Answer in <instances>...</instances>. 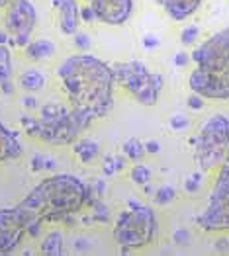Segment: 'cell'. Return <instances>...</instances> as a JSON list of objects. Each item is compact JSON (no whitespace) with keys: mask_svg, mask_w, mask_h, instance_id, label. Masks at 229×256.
I'll use <instances>...</instances> for the list:
<instances>
[{"mask_svg":"<svg viewBox=\"0 0 229 256\" xmlns=\"http://www.w3.org/2000/svg\"><path fill=\"white\" fill-rule=\"evenodd\" d=\"M73 43H75V47H77V49H81V51H88V49H90V45H92L90 38H88L86 34H79V32L75 34V42Z\"/></svg>","mask_w":229,"mask_h":256,"instance_id":"obj_28","label":"cell"},{"mask_svg":"<svg viewBox=\"0 0 229 256\" xmlns=\"http://www.w3.org/2000/svg\"><path fill=\"white\" fill-rule=\"evenodd\" d=\"M143 45H145L147 49H155V47L161 45V42H159L155 36H145V38H143Z\"/></svg>","mask_w":229,"mask_h":256,"instance_id":"obj_35","label":"cell"},{"mask_svg":"<svg viewBox=\"0 0 229 256\" xmlns=\"http://www.w3.org/2000/svg\"><path fill=\"white\" fill-rule=\"evenodd\" d=\"M188 108L190 110H202L204 108V98L194 92L192 96H188Z\"/></svg>","mask_w":229,"mask_h":256,"instance_id":"obj_31","label":"cell"},{"mask_svg":"<svg viewBox=\"0 0 229 256\" xmlns=\"http://www.w3.org/2000/svg\"><path fill=\"white\" fill-rule=\"evenodd\" d=\"M38 24L36 6L30 0H12L4 12V30L10 34V45L26 47Z\"/></svg>","mask_w":229,"mask_h":256,"instance_id":"obj_9","label":"cell"},{"mask_svg":"<svg viewBox=\"0 0 229 256\" xmlns=\"http://www.w3.org/2000/svg\"><path fill=\"white\" fill-rule=\"evenodd\" d=\"M190 61L196 63L188 84L208 100H229V28L198 45Z\"/></svg>","mask_w":229,"mask_h":256,"instance_id":"obj_3","label":"cell"},{"mask_svg":"<svg viewBox=\"0 0 229 256\" xmlns=\"http://www.w3.org/2000/svg\"><path fill=\"white\" fill-rule=\"evenodd\" d=\"M79 14H81V20L83 22L96 20V14H94V10L90 8V4H86V6H83V8H79Z\"/></svg>","mask_w":229,"mask_h":256,"instance_id":"obj_32","label":"cell"},{"mask_svg":"<svg viewBox=\"0 0 229 256\" xmlns=\"http://www.w3.org/2000/svg\"><path fill=\"white\" fill-rule=\"evenodd\" d=\"M198 36H200V28L198 26H188L180 34V42H182V45H194L198 42Z\"/></svg>","mask_w":229,"mask_h":256,"instance_id":"obj_25","label":"cell"},{"mask_svg":"<svg viewBox=\"0 0 229 256\" xmlns=\"http://www.w3.org/2000/svg\"><path fill=\"white\" fill-rule=\"evenodd\" d=\"M63 244H65L63 233L57 231V229H53V231H49V233L42 238L40 252L45 256H59V254H63Z\"/></svg>","mask_w":229,"mask_h":256,"instance_id":"obj_18","label":"cell"},{"mask_svg":"<svg viewBox=\"0 0 229 256\" xmlns=\"http://www.w3.org/2000/svg\"><path fill=\"white\" fill-rule=\"evenodd\" d=\"M69 108L59 104V102H47L40 108V118H45V120H53V118H59L63 114H67Z\"/></svg>","mask_w":229,"mask_h":256,"instance_id":"obj_22","label":"cell"},{"mask_svg":"<svg viewBox=\"0 0 229 256\" xmlns=\"http://www.w3.org/2000/svg\"><path fill=\"white\" fill-rule=\"evenodd\" d=\"M204 231H229V162L219 166L215 186L209 194L208 208L196 219Z\"/></svg>","mask_w":229,"mask_h":256,"instance_id":"obj_8","label":"cell"},{"mask_svg":"<svg viewBox=\"0 0 229 256\" xmlns=\"http://www.w3.org/2000/svg\"><path fill=\"white\" fill-rule=\"evenodd\" d=\"M0 92L4 96L14 94V82H12V55L6 45H0Z\"/></svg>","mask_w":229,"mask_h":256,"instance_id":"obj_15","label":"cell"},{"mask_svg":"<svg viewBox=\"0 0 229 256\" xmlns=\"http://www.w3.org/2000/svg\"><path fill=\"white\" fill-rule=\"evenodd\" d=\"M102 172L106 176H112L116 174V168H114V154H106L104 160H102Z\"/></svg>","mask_w":229,"mask_h":256,"instance_id":"obj_30","label":"cell"},{"mask_svg":"<svg viewBox=\"0 0 229 256\" xmlns=\"http://www.w3.org/2000/svg\"><path fill=\"white\" fill-rule=\"evenodd\" d=\"M155 235H157V217L141 204L131 206L127 212L118 217L114 225V238L124 252L151 244Z\"/></svg>","mask_w":229,"mask_h":256,"instance_id":"obj_6","label":"cell"},{"mask_svg":"<svg viewBox=\"0 0 229 256\" xmlns=\"http://www.w3.org/2000/svg\"><path fill=\"white\" fill-rule=\"evenodd\" d=\"M116 82L129 92L141 106H155L163 90L165 78L157 72H151L141 61L116 63L112 66Z\"/></svg>","mask_w":229,"mask_h":256,"instance_id":"obj_7","label":"cell"},{"mask_svg":"<svg viewBox=\"0 0 229 256\" xmlns=\"http://www.w3.org/2000/svg\"><path fill=\"white\" fill-rule=\"evenodd\" d=\"M125 160H127V156H118V154H114V168L116 172H122L125 168Z\"/></svg>","mask_w":229,"mask_h":256,"instance_id":"obj_34","label":"cell"},{"mask_svg":"<svg viewBox=\"0 0 229 256\" xmlns=\"http://www.w3.org/2000/svg\"><path fill=\"white\" fill-rule=\"evenodd\" d=\"M8 43H10V34L4 28H0V45H8Z\"/></svg>","mask_w":229,"mask_h":256,"instance_id":"obj_40","label":"cell"},{"mask_svg":"<svg viewBox=\"0 0 229 256\" xmlns=\"http://www.w3.org/2000/svg\"><path fill=\"white\" fill-rule=\"evenodd\" d=\"M215 248H217L219 252H229V238H221V240H217Z\"/></svg>","mask_w":229,"mask_h":256,"instance_id":"obj_38","label":"cell"},{"mask_svg":"<svg viewBox=\"0 0 229 256\" xmlns=\"http://www.w3.org/2000/svg\"><path fill=\"white\" fill-rule=\"evenodd\" d=\"M192 143L196 147V162L202 172L223 166L229 162V120L221 114L208 118Z\"/></svg>","mask_w":229,"mask_h":256,"instance_id":"obj_5","label":"cell"},{"mask_svg":"<svg viewBox=\"0 0 229 256\" xmlns=\"http://www.w3.org/2000/svg\"><path fill=\"white\" fill-rule=\"evenodd\" d=\"M174 198H176V192H174L172 186H161L153 194V200H155L157 206H167L170 202H174Z\"/></svg>","mask_w":229,"mask_h":256,"instance_id":"obj_23","label":"cell"},{"mask_svg":"<svg viewBox=\"0 0 229 256\" xmlns=\"http://www.w3.org/2000/svg\"><path fill=\"white\" fill-rule=\"evenodd\" d=\"M168 126H170V129H174V131H184V129L190 128V118L184 116V114H176V116H172L168 120Z\"/></svg>","mask_w":229,"mask_h":256,"instance_id":"obj_26","label":"cell"},{"mask_svg":"<svg viewBox=\"0 0 229 256\" xmlns=\"http://www.w3.org/2000/svg\"><path fill=\"white\" fill-rule=\"evenodd\" d=\"M88 246H90V244H88L86 238H77V240H75V248H77V250H88Z\"/></svg>","mask_w":229,"mask_h":256,"instance_id":"obj_39","label":"cell"},{"mask_svg":"<svg viewBox=\"0 0 229 256\" xmlns=\"http://www.w3.org/2000/svg\"><path fill=\"white\" fill-rule=\"evenodd\" d=\"M161 150V145L157 143V141H149V143H145V152H149V154H157Z\"/></svg>","mask_w":229,"mask_h":256,"instance_id":"obj_36","label":"cell"},{"mask_svg":"<svg viewBox=\"0 0 229 256\" xmlns=\"http://www.w3.org/2000/svg\"><path fill=\"white\" fill-rule=\"evenodd\" d=\"M38 104H40V102H38L34 96H26V98L22 100V106L26 108V110H38V108H40Z\"/></svg>","mask_w":229,"mask_h":256,"instance_id":"obj_33","label":"cell"},{"mask_svg":"<svg viewBox=\"0 0 229 256\" xmlns=\"http://www.w3.org/2000/svg\"><path fill=\"white\" fill-rule=\"evenodd\" d=\"M10 2H12V0H0V8H6Z\"/></svg>","mask_w":229,"mask_h":256,"instance_id":"obj_41","label":"cell"},{"mask_svg":"<svg viewBox=\"0 0 229 256\" xmlns=\"http://www.w3.org/2000/svg\"><path fill=\"white\" fill-rule=\"evenodd\" d=\"M165 10L167 14L176 22H182L190 18L192 14L198 12L202 0H157Z\"/></svg>","mask_w":229,"mask_h":256,"instance_id":"obj_14","label":"cell"},{"mask_svg":"<svg viewBox=\"0 0 229 256\" xmlns=\"http://www.w3.org/2000/svg\"><path fill=\"white\" fill-rule=\"evenodd\" d=\"M188 61H190V57H188L186 53H178V55L174 57V64H176V66H184V64H188Z\"/></svg>","mask_w":229,"mask_h":256,"instance_id":"obj_37","label":"cell"},{"mask_svg":"<svg viewBox=\"0 0 229 256\" xmlns=\"http://www.w3.org/2000/svg\"><path fill=\"white\" fill-rule=\"evenodd\" d=\"M57 166V160L53 156H47L42 152H36L30 158V170L32 172H42V170H53Z\"/></svg>","mask_w":229,"mask_h":256,"instance_id":"obj_21","label":"cell"},{"mask_svg":"<svg viewBox=\"0 0 229 256\" xmlns=\"http://www.w3.org/2000/svg\"><path fill=\"white\" fill-rule=\"evenodd\" d=\"M79 4L77 0H61L57 10H59V30L63 36H75L79 32V22H81V14H79Z\"/></svg>","mask_w":229,"mask_h":256,"instance_id":"obj_12","label":"cell"},{"mask_svg":"<svg viewBox=\"0 0 229 256\" xmlns=\"http://www.w3.org/2000/svg\"><path fill=\"white\" fill-rule=\"evenodd\" d=\"M90 8L96 14V20L108 26H122L129 20L133 2L131 0H90Z\"/></svg>","mask_w":229,"mask_h":256,"instance_id":"obj_11","label":"cell"},{"mask_svg":"<svg viewBox=\"0 0 229 256\" xmlns=\"http://www.w3.org/2000/svg\"><path fill=\"white\" fill-rule=\"evenodd\" d=\"M92 184H84L73 174H53L42 180L20 204L30 221L40 219L43 223L75 225V215L94 200Z\"/></svg>","mask_w":229,"mask_h":256,"instance_id":"obj_2","label":"cell"},{"mask_svg":"<svg viewBox=\"0 0 229 256\" xmlns=\"http://www.w3.org/2000/svg\"><path fill=\"white\" fill-rule=\"evenodd\" d=\"M20 124L28 137L38 139L51 147L73 145V141H77L79 135L90 126V122L73 108H69L67 114L53 118V120L24 116L20 118Z\"/></svg>","mask_w":229,"mask_h":256,"instance_id":"obj_4","label":"cell"},{"mask_svg":"<svg viewBox=\"0 0 229 256\" xmlns=\"http://www.w3.org/2000/svg\"><path fill=\"white\" fill-rule=\"evenodd\" d=\"M59 2H61V0H51V4H53V8H57V6H59Z\"/></svg>","mask_w":229,"mask_h":256,"instance_id":"obj_42","label":"cell"},{"mask_svg":"<svg viewBox=\"0 0 229 256\" xmlns=\"http://www.w3.org/2000/svg\"><path fill=\"white\" fill-rule=\"evenodd\" d=\"M24 51H26V57L30 61H45V59L55 55L57 47H55V43L49 42V40H36V42L28 43L24 47Z\"/></svg>","mask_w":229,"mask_h":256,"instance_id":"obj_16","label":"cell"},{"mask_svg":"<svg viewBox=\"0 0 229 256\" xmlns=\"http://www.w3.org/2000/svg\"><path fill=\"white\" fill-rule=\"evenodd\" d=\"M24 147L18 141L16 133L10 131L2 122H0V162H6V160H16L20 158Z\"/></svg>","mask_w":229,"mask_h":256,"instance_id":"obj_13","label":"cell"},{"mask_svg":"<svg viewBox=\"0 0 229 256\" xmlns=\"http://www.w3.org/2000/svg\"><path fill=\"white\" fill-rule=\"evenodd\" d=\"M172 240H174V244H178V246H190V244H192V233H190L188 229H176V231L172 233Z\"/></svg>","mask_w":229,"mask_h":256,"instance_id":"obj_27","label":"cell"},{"mask_svg":"<svg viewBox=\"0 0 229 256\" xmlns=\"http://www.w3.org/2000/svg\"><path fill=\"white\" fill-rule=\"evenodd\" d=\"M122 150H124L125 156H127L129 160H133V162H139L147 154L145 145H143L139 139H135V137H129L124 145H122Z\"/></svg>","mask_w":229,"mask_h":256,"instance_id":"obj_20","label":"cell"},{"mask_svg":"<svg viewBox=\"0 0 229 256\" xmlns=\"http://www.w3.org/2000/svg\"><path fill=\"white\" fill-rule=\"evenodd\" d=\"M86 2H90V0H86Z\"/></svg>","mask_w":229,"mask_h":256,"instance_id":"obj_43","label":"cell"},{"mask_svg":"<svg viewBox=\"0 0 229 256\" xmlns=\"http://www.w3.org/2000/svg\"><path fill=\"white\" fill-rule=\"evenodd\" d=\"M28 215L18 206L0 210V254H8L18 248L28 229Z\"/></svg>","mask_w":229,"mask_h":256,"instance_id":"obj_10","label":"cell"},{"mask_svg":"<svg viewBox=\"0 0 229 256\" xmlns=\"http://www.w3.org/2000/svg\"><path fill=\"white\" fill-rule=\"evenodd\" d=\"M73 150H75L77 158H79L83 164L92 162V160H94V158H98V154H100V147H98V143H96V141H92V139H86V137L73 141Z\"/></svg>","mask_w":229,"mask_h":256,"instance_id":"obj_17","label":"cell"},{"mask_svg":"<svg viewBox=\"0 0 229 256\" xmlns=\"http://www.w3.org/2000/svg\"><path fill=\"white\" fill-rule=\"evenodd\" d=\"M184 190L188 194H198V190H200V174L198 172L194 176H190L186 182H184Z\"/></svg>","mask_w":229,"mask_h":256,"instance_id":"obj_29","label":"cell"},{"mask_svg":"<svg viewBox=\"0 0 229 256\" xmlns=\"http://www.w3.org/2000/svg\"><path fill=\"white\" fill-rule=\"evenodd\" d=\"M57 78L73 110L90 124L104 118L114 104V70L94 55L79 53L65 59L57 68Z\"/></svg>","mask_w":229,"mask_h":256,"instance_id":"obj_1","label":"cell"},{"mask_svg":"<svg viewBox=\"0 0 229 256\" xmlns=\"http://www.w3.org/2000/svg\"><path fill=\"white\" fill-rule=\"evenodd\" d=\"M131 180L137 184V186H145L151 180V168L145 164H137L131 168Z\"/></svg>","mask_w":229,"mask_h":256,"instance_id":"obj_24","label":"cell"},{"mask_svg":"<svg viewBox=\"0 0 229 256\" xmlns=\"http://www.w3.org/2000/svg\"><path fill=\"white\" fill-rule=\"evenodd\" d=\"M20 88L26 92H38L45 86V74L38 68H28L20 74Z\"/></svg>","mask_w":229,"mask_h":256,"instance_id":"obj_19","label":"cell"}]
</instances>
